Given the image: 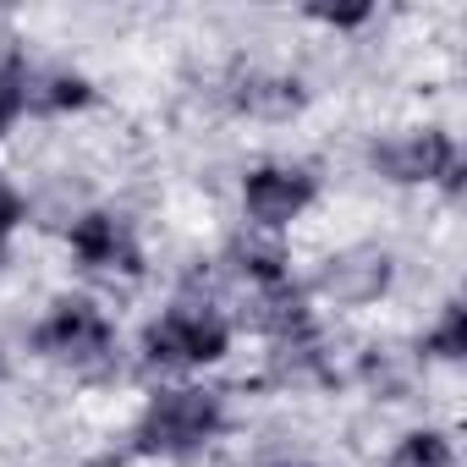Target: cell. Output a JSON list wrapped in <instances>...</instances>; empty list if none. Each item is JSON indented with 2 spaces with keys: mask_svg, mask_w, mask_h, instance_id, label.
<instances>
[{
  "mask_svg": "<svg viewBox=\"0 0 467 467\" xmlns=\"http://www.w3.org/2000/svg\"><path fill=\"white\" fill-rule=\"evenodd\" d=\"M220 396L214 390H160L138 423V445L143 451H160V456H182V451H198L214 440L220 429Z\"/></svg>",
  "mask_w": 467,
  "mask_h": 467,
  "instance_id": "obj_1",
  "label": "cell"
},
{
  "mask_svg": "<svg viewBox=\"0 0 467 467\" xmlns=\"http://www.w3.org/2000/svg\"><path fill=\"white\" fill-rule=\"evenodd\" d=\"M39 352L56 358V363H67V368H78V374H110V363H116V352H110V325H105V314H99L94 303H83V297L61 303V308L39 325Z\"/></svg>",
  "mask_w": 467,
  "mask_h": 467,
  "instance_id": "obj_2",
  "label": "cell"
},
{
  "mask_svg": "<svg viewBox=\"0 0 467 467\" xmlns=\"http://www.w3.org/2000/svg\"><path fill=\"white\" fill-rule=\"evenodd\" d=\"M143 347H149V363H160V368L214 363V358L225 352V325H220L209 308L182 303V308H171L165 319H154V325H149Z\"/></svg>",
  "mask_w": 467,
  "mask_h": 467,
  "instance_id": "obj_3",
  "label": "cell"
},
{
  "mask_svg": "<svg viewBox=\"0 0 467 467\" xmlns=\"http://www.w3.org/2000/svg\"><path fill=\"white\" fill-rule=\"evenodd\" d=\"M308 203H314V176L297 171V165H265L243 182V209L265 231H281V225L303 220Z\"/></svg>",
  "mask_w": 467,
  "mask_h": 467,
  "instance_id": "obj_4",
  "label": "cell"
},
{
  "mask_svg": "<svg viewBox=\"0 0 467 467\" xmlns=\"http://www.w3.org/2000/svg\"><path fill=\"white\" fill-rule=\"evenodd\" d=\"M385 286H390V259L368 243H352V248L330 254L325 270H319V292L336 308H368V303H379Z\"/></svg>",
  "mask_w": 467,
  "mask_h": 467,
  "instance_id": "obj_5",
  "label": "cell"
},
{
  "mask_svg": "<svg viewBox=\"0 0 467 467\" xmlns=\"http://www.w3.org/2000/svg\"><path fill=\"white\" fill-rule=\"evenodd\" d=\"M72 254L88 275H132L138 270V237L121 214H105V209H88L78 225H72Z\"/></svg>",
  "mask_w": 467,
  "mask_h": 467,
  "instance_id": "obj_6",
  "label": "cell"
},
{
  "mask_svg": "<svg viewBox=\"0 0 467 467\" xmlns=\"http://www.w3.org/2000/svg\"><path fill=\"white\" fill-rule=\"evenodd\" d=\"M374 165H379L390 182H440V176H451L456 149H451V138H445V132L418 127V132L390 138V143L374 154Z\"/></svg>",
  "mask_w": 467,
  "mask_h": 467,
  "instance_id": "obj_7",
  "label": "cell"
},
{
  "mask_svg": "<svg viewBox=\"0 0 467 467\" xmlns=\"http://www.w3.org/2000/svg\"><path fill=\"white\" fill-rule=\"evenodd\" d=\"M231 105L259 116V121H286V116H297L303 88L292 78H281V72H243L231 83Z\"/></svg>",
  "mask_w": 467,
  "mask_h": 467,
  "instance_id": "obj_8",
  "label": "cell"
},
{
  "mask_svg": "<svg viewBox=\"0 0 467 467\" xmlns=\"http://www.w3.org/2000/svg\"><path fill=\"white\" fill-rule=\"evenodd\" d=\"M28 105L45 110V116H56V110H78V105H88V83L72 78V72H45V78L28 83Z\"/></svg>",
  "mask_w": 467,
  "mask_h": 467,
  "instance_id": "obj_9",
  "label": "cell"
},
{
  "mask_svg": "<svg viewBox=\"0 0 467 467\" xmlns=\"http://www.w3.org/2000/svg\"><path fill=\"white\" fill-rule=\"evenodd\" d=\"M390 467H451V440L434 434V429H418V434H407L396 445Z\"/></svg>",
  "mask_w": 467,
  "mask_h": 467,
  "instance_id": "obj_10",
  "label": "cell"
},
{
  "mask_svg": "<svg viewBox=\"0 0 467 467\" xmlns=\"http://www.w3.org/2000/svg\"><path fill=\"white\" fill-rule=\"evenodd\" d=\"M423 347H429L434 358H462V352H467V314H462V308H445L440 325L423 336Z\"/></svg>",
  "mask_w": 467,
  "mask_h": 467,
  "instance_id": "obj_11",
  "label": "cell"
},
{
  "mask_svg": "<svg viewBox=\"0 0 467 467\" xmlns=\"http://www.w3.org/2000/svg\"><path fill=\"white\" fill-rule=\"evenodd\" d=\"M12 61H17V28H12L6 17H0V78L12 72Z\"/></svg>",
  "mask_w": 467,
  "mask_h": 467,
  "instance_id": "obj_12",
  "label": "cell"
},
{
  "mask_svg": "<svg viewBox=\"0 0 467 467\" xmlns=\"http://www.w3.org/2000/svg\"><path fill=\"white\" fill-rule=\"evenodd\" d=\"M17 105H23V99H17V88H12L6 78H0V132H6V127H12V116H17Z\"/></svg>",
  "mask_w": 467,
  "mask_h": 467,
  "instance_id": "obj_13",
  "label": "cell"
},
{
  "mask_svg": "<svg viewBox=\"0 0 467 467\" xmlns=\"http://www.w3.org/2000/svg\"><path fill=\"white\" fill-rule=\"evenodd\" d=\"M259 467H308L303 456H270V462H259Z\"/></svg>",
  "mask_w": 467,
  "mask_h": 467,
  "instance_id": "obj_14",
  "label": "cell"
}]
</instances>
